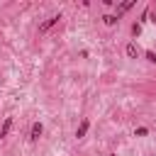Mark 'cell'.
<instances>
[{
    "instance_id": "cell-3",
    "label": "cell",
    "mask_w": 156,
    "mask_h": 156,
    "mask_svg": "<svg viewBox=\"0 0 156 156\" xmlns=\"http://www.w3.org/2000/svg\"><path fill=\"white\" fill-rule=\"evenodd\" d=\"M41 132H44V124H41V122H34V124H32V139L37 141V139L41 136Z\"/></svg>"
},
{
    "instance_id": "cell-6",
    "label": "cell",
    "mask_w": 156,
    "mask_h": 156,
    "mask_svg": "<svg viewBox=\"0 0 156 156\" xmlns=\"http://www.w3.org/2000/svg\"><path fill=\"white\" fill-rule=\"evenodd\" d=\"M132 5H134V0H129V2H122V5H119V7H117V17H119V15H122V12H127V10H129V7H132Z\"/></svg>"
},
{
    "instance_id": "cell-1",
    "label": "cell",
    "mask_w": 156,
    "mask_h": 156,
    "mask_svg": "<svg viewBox=\"0 0 156 156\" xmlns=\"http://www.w3.org/2000/svg\"><path fill=\"white\" fill-rule=\"evenodd\" d=\"M58 20H61V15H51V17H49V20H46V22H44V24L39 27V34H44V32H49V29H51V27H54V24H56Z\"/></svg>"
},
{
    "instance_id": "cell-7",
    "label": "cell",
    "mask_w": 156,
    "mask_h": 156,
    "mask_svg": "<svg viewBox=\"0 0 156 156\" xmlns=\"http://www.w3.org/2000/svg\"><path fill=\"white\" fill-rule=\"evenodd\" d=\"M102 22H105V24H110V27H112V24H115V22H117V15H105V17H102Z\"/></svg>"
},
{
    "instance_id": "cell-4",
    "label": "cell",
    "mask_w": 156,
    "mask_h": 156,
    "mask_svg": "<svg viewBox=\"0 0 156 156\" xmlns=\"http://www.w3.org/2000/svg\"><path fill=\"white\" fill-rule=\"evenodd\" d=\"M127 56H129V58H136V56H139L136 44H127Z\"/></svg>"
},
{
    "instance_id": "cell-8",
    "label": "cell",
    "mask_w": 156,
    "mask_h": 156,
    "mask_svg": "<svg viewBox=\"0 0 156 156\" xmlns=\"http://www.w3.org/2000/svg\"><path fill=\"white\" fill-rule=\"evenodd\" d=\"M146 132H149V129H146V127H139V129H136V132H134V134H136V136H144V134H146Z\"/></svg>"
},
{
    "instance_id": "cell-9",
    "label": "cell",
    "mask_w": 156,
    "mask_h": 156,
    "mask_svg": "<svg viewBox=\"0 0 156 156\" xmlns=\"http://www.w3.org/2000/svg\"><path fill=\"white\" fill-rule=\"evenodd\" d=\"M107 156H115V154H107Z\"/></svg>"
},
{
    "instance_id": "cell-2",
    "label": "cell",
    "mask_w": 156,
    "mask_h": 156,
    "mask_svg": "<svg viewBox=\"0 0 156 156\" xmlns=\"http://www.w3.org/2000/svg\"><path fill=\"white\" fill-rule=\"evenodd\" d=\"M88 127H90V122H88V119H83V122L78 124V129H76V136H78V139H83V136L88 134Z\"/></svg>"
},
{
    "instance_id": "cell-5",
    "label": "cell",
    "mask_w": 156,
    "mask_h": 156,
    "mask_svg": "<svg viewBox=\"0 0 156 156\" xmlns=\"http://www.w3.org/2000/svg\"><path fill=\"white\" fill-rule=\"evenodd\" d=\"M10 129H12V119L7 117V119H5V124H2V129H0V136H7V134H10Z\"/></svg>"
}]
</instances>
